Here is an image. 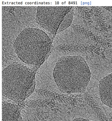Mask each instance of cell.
I'll list each match as a JSON object with an SVG mask.
<instances>
[{"label": "cell", "mask_w": 112, "mask_h": 121, "mask_svg": "<svg viewBox=\"0 0 112 121\" xmlns=\"http://www.w3.org/2000/svg\"><path fill=\"white\" fill-rule=\"evenodd\" d=\"M53 75L60 91L71 93L80 92L86 88L91 73L83 58L80 56H67L59 59Z\"/></svg>", "instance_id": "6da1fadb"}, {"label": "cell", "mask_w": 112, "mask_h": 121, "mask_svg": "<svg viewBox=\"0 0 112 121\" xmlns=\"http://www.w3.org/2000/svg\"><path fill=\"white\" fill-rule=\"evenodd\" d=\"M51 42L48 36L38 29H25L14 41V50L24 62L33 65L42 64L50 51Z\"/></svg>", "instance_id": "7a4b0ae2"}, {"label": "cell", "mask_w": 112, "mask_h": 121, "mask_svg": "<svg viewBox=\"0 0 112 121\" xmlns=\"http://www.w3.org/2000/svg\"><path fill=\"white\" fill-rule=\"evenodd\" d=\"M2 82L3 97L17 103L23 102L35 89V72L22 64H11L3 70Z\"/></svg>", "instance_id": "3957f363"}, {"label": "cell", "mask_w": 112, "mask_h": 121, "mask_svg": "<svg viewBox=\"0 0 112 121\" xmlns=\"http://www.w3.org/2000/svg\"><path fill=\"white\" fill-rule=\"evenodd\" d=\"M69 6H39L37 9V23L52 34L59 29L66 14L72 10Z\"/></svg>", "instance_id": "277c9868"}, {"label": "cell", "mask_w": 112, "mask_h": 121, "mask_svg": "<svg viewBox=\"0 0 112 121\" xmlns=\"http://www.w3.org/2000/svg\"><path fill=\"white\" fill-rule=\"evenodd\" d=\"M99 92L102 102L112 108V73L104 78L100 81Z\"/></svg>", "instance_id": "5b68a950"}, {"label": "cell", "mask_w": 112, "mask_h": 121, "mask_svg": "<svg viewBox=\"0 0 112 121\" xmlns=\"http://www.w3.org/2000/svg\"><path fill=\"white\" fill-rule=\"evenodd\" d=\"M2 121H22L20 111L16 104L2 102Z\"/></svg>", "instance_id": "8992f818"}, {"label": "cell", "mask_w": 112, "mask_h": 121, "mask_svg": "<svg viewBox=\"0 0 112 121\" xmlns=\"http://www.w3.org/2000/svg\"><path fill=\"white\" fill-rule=\"evenodd\" d=\"M73 17V10H71L65 15L63 21L60 25L58 31L64 30L71 24Z\"/></svg>", "instance_id": "52a82bcc"}, {"label": "cell", "mask_w": 112, "mask_h": 121, "mask_svg": "<svg viewBox=\"0 0 112 121\" xmlns=\"http://www.w3.org/2000/svg\"><path fill=\"white\" fill-rule=\"evenodd\" d=\"M72 121H92L90 120L82 118H76L74 119Z\"/></svg>", "instance_id": "ba28073f"}, {"label": "cell", "mask_w": 112, "mask_h": 121, "mask_svg": "<svg viewBox=\"0 0 112 121\" xmlns=\"http://www.w3.org/2000/svg\"><path fill=\"white\" fill-rule=\"evenodd\" d=\"M106 9L108 11L112 12V7H103Z\"/></svg>", "instance_id": "9c48e42d"}]
</instances>
